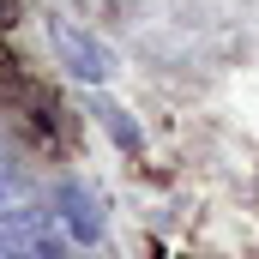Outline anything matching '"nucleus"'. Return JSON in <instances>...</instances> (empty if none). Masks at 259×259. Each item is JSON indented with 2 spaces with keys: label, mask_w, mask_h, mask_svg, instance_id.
<instances>
[{
  "label": "nucleus",
  "mask_w": 259,
  "mask_h": 259,
  "mask_svg": "<svg viewBox=\"0 0 259 259\" xmlns=\"http://www.w3.org/2000/svg\"><path fill=\"white\" fill-rule=\"evenodd\" d=\"M0 259H72V235L36 199L0 217Z\"/></svg>",
  "instance_id": "f257e3e1"
},
{
  "label": "nucleus",
  "mask_w": 259,
  "mask_h": 259,
  "mask_svg": "<svg viewBox=\"0 0 259 259\" xmlns=\"http://www.w3.org/2000/svg\"><path fill=\"white\" fill-rule=\"evenodd\" d=\"M42 36H49L55 61H61L78 84H109V78H115V55H109V42H97V30L72 24L66 12H49V18H42Z\"/></svg>",
  "instance_id": "f03ea898"
},
{
  "label": "nucleus",
  "mask_w": 259,
  "mask_h": 259,
  "mask_svg": "<svg viewBox=\"0 0 259 259\" xmlns=\"http://www.w3.org/2000/svg\"><path fill=\"white\" fill-rule=\"evenodd\" d=\"M55 217H61V229L72 235V247H97L103 241V199L91 193V187L61 181L55 187Z\"/></svg>",
  "instance_id": "7ed1b4c3"
},
{
  "label": "nucleus",
  "mask_w": 259,
  "mask_h": 259,
  "mask_svg": "<svg viewBox=\"0 0 259 259\" xmlns=\"http://www.w3.org/2000/svg\"><path fill=\"white\" fill-rule=\"evenodd\" d=\"M103 127L115 133V139H121L127 151H139V127L127 121V109H115V103H103Z\"/></svg>",
  "instance_id": "20e7f679"
}]
</instances>
